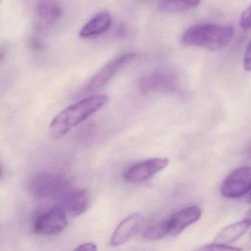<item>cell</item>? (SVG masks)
Here are the masks:
<instances>
[{"instance_id":"6da1fadb","label":"cell","mask_w":251,"mask_h":251,"mask_svg":"<svg viewBox=\"0 0 251 251\" xmlns=\"http://www.w3.org/2000/svg\"><path fill=\"white\" fill-rule=\"evenodd\" d=\"M108 100L107 95H92L67 107L51 122L49 128L51 137L54 139H61L73 127L78 126L101 109Z\"/></svg>"},{"instance_id":"7a4b0ae2","label":"cell","mask_w":251,"mask_h":251,"mask_svg":"<svg viewBox=\"0 0 251 251\" xmlns=\"http://www.w3.org/2000/svg\"><path fill=\"white\" fill-rule=\"evenodd\" d=\"M232 26L214 24L196 25L185 31L181 43L186 47L204 48L217 52L226 48L234 36Z\"/></svg>"},{"instance_id":"3957f363","label":"cell","mask_w":251,"mask_h":251,"mask_svg":"<svg viewBox=\"0 0 251 251\" xmlns=\"http://www.w3.org/2000/svg\"><path fill=\"white\" fill-rule=\"evenodd\" d=\"M70 180L57 174L45 173L34 176L29 183V190L34 198L40 200L59 199L70 190Z\"/></svg>"},{"instance_id":"277c9868","label":"cell","mask_w":251,"mask_h":251,"mask_svg":"<svg viewBox=\"0 0 251 251\" xmlns=\"http://www.w3.org/2000/svg\"><path fill=\"white\" fill-rule=\"evenodd\" d=\"M251 190V167L243 166L233 170L222 183L220 193L225 198H238Z\"/></svg>"},{"instance_id":"5b68a950","label":"cell","mask_w":251,"mask_h":251,"mask_svg":"<svg viewBox=\"0 0 251 251\" xmlns=\"http://www.w3.org/2000/svg\"><path fill=\"white\" fill-rule=\"evenodd\" d=\"M68 226V217L59 206H55L36 218L33 230L36 234L52 236L65 230Z\"/></svg>"},{"instance_id":"8992f818","label":"cell","mask_w":251,"mask_h":251,"mask_svg":"<svg viewBox=\"0 0 251 251\" xmlns=\"http://www.w3.org/2000/svg\"><path fill=\"white\" fill-rule=\"evenodd\" d=\"M178 79L173 72L159 70L147 75L139 82L143 94L173 92L178 89Z\"/></svg>"},{"instance_id":"52a82bcc","label":"cell","mask_w":251,"mask_h":251,"mask_svg":"<svg viewBox=\"0 0 251 251\" xmlns=\"http://www.w3.org/2000/svg\"><path fill=\"white\" fill-rule=\"evenodd\" d=\"M136 56L133 52H126L113 58L92 77L85 87V92L90 93L105 86L122 67L133 61Z\"/></svg>"},{"instance_id":"ba28073f","label":"cell","mask_w":251,"mask_h":251,"mask_svg":"<svg viewBox=\"0 0 251 251\" xmlns=\"http://www.w3.org/2000/svg\"><path fill=\"white\" fill-rule=\"evenodd\" d=\"M168 164L169 159L166 158H153L144 160L127 169L123 177L126 181L128 183H142L164 170Z\"/></svg>"},{"instance_id":"9c48e42d","label":"cell","mask_w":251,"mask_h":251,"mask_svg":"<svg viewBox=\"0 0 251 251\" xmlns=\"http://www.w3.org/2000/svg\"><path fill=\"white\" fill-rule=\"evenodd\" d=\"M58 200V206L70 218H75L84 214L89 209L91 203L90 195L85 189H70Z\"/></svg>"},{"instance_id":"30bf717a","label":"cell","mask_w":251,"mask_h":251,"mask_svg":"<svg viewBox=\"0 0 251 251\" xmlns=\"http://www.w3.org/2000/svg\"><path fill=\"white\" fill-rule=\"evenodd\" d=\"M202 215V210L196 205L182 208L169 218V234L176 236L188 226L196 223Z\"/></svg>"},{"instance_id":"8fae6325","label":"cell","mask_w":251,"mask_h":251,"mask_svg":"<svg viewBox=\"0 0 251 251\" xmlns=\"http://www.w3.org/2000/svg\"><path fill=\"white\" fill-rule=\"evenodd\" d=\"M142 223V215L133 213L120 222L110 239V245L118 247L126 243L139 230Z\"/></svg>"},{"instance_id":"7c38bea8","label":"cell","mask_w":251,"mask_h":251,"mask_svg":"<svg viewBox=\"0 0 251 251\" xmlns=\"http://www.w3.org/2000/svg\"><path fill=\"white\" fill-rule=\"evenodd\" d=\"M111 25V15L107 12H100L83 26L79 35L84 39L97 37L106 33Z\"/></svg>"},{"instance_id":"4fadbf2b","label":"cell","mask_w":251,"mask_h":251,"mask_svg":"<svg viewBox=\"0 0 251 251\" xmlns=\"http://www.w3.org/2000/svg\"><path fill=\"white\" fill-rule=\"evenodd\" d=\"M251 226V223L244 220L224 227L214 239L215 243L230 245L239 239Z\"/></svg>"},{"instance_id":"5bb4252c","label":"cell","mask_w":251,"mask_h":251,"mask_svg":"<svg viewBox=\"0 0 251 251\" xmlns=\"http://www.w3.org/2000/svg\"><path fill=\"white\" fill-rule=\"evenodd\" d=\"M38 17L45 24L53 25L58 23L62 17L61 7L51 1H42L36 8Z\"/></svg>"},{"instance_id":"9a60e30c","label":"cell","mask_w":251,"mask_h":251,"mask_svg":"<svg viewBox=\"0 0 251 251\" xmlns=\"http://www.w3.org/2000/svg\"><path fill=\"white\" fill-rule=\"evenodd\" d=\"M201 0H162L160 3L161 11L170 14L189 11L199 5Z\"/></svg>"},{"instance_id":"2e32d148","label":"cell","mask_w":251,"mask_h":251,"mask_svg":"<svg viewBox=\"0 0 251 251\" xmlns=\"http://www.w3.org/2000/svg\"><path fill=\"white\" fill-rule=\"evenodd\" d=\"M169 234V219L161 220L148 227L144 233L147 240L156 241Z\"/></svg>"},{"instance_id":"e0dca14e","label":"cell","mask_w":251,"mask_h":251,"mask_svg":"<svg viewBox=\"0 0 251 251\" xmlns=\"http://www.w3.org/2000/svg\"><path fill=\"white\" fill-rule=\"evenodd\" d=\"M200 251H240V248H234L228 245L224 244L215 243L206 245L205 246L198 248Z\"/></svg>"},{"instance_id":"ac0fdd59","label":"cell","mask_w":251,"mask_h":251,"mask_svg":"<svg viewBox=\"0 0 251 251\" xmlns=\"http://www.w3.org/2000/svg\"><path fill=\"white\" fill-rule=\"evenodd\" d=\"M240 26L244 30H251V5L242 13L240 18Z\"/></svg>"},{"instance_id":"d6986e66","label":"cell","mask_w":251,"mask_h":251,"mask_svg":"<svg viewBox=\"0 0 251 251\" xmlns=\"http://www.w3.org/2000/svg\"><path fill=\"white\" fill-rule=\"evenodd\" d=\"M243 67L247 72H251V39L247 45L244 52Z\"/></svg>"},{"instance_id":"ffe728a7","label":"cell","mask_w":251,"mask_h":251,"mask_svg":"<svg viewBox=\"0 0 251 251\" xmlns=\"http://www.w3.org/2000/svg\"><path fill=\"white\" fill-rule=\"evenodd\" d=\"M75 251H98V247L92 242H86L79 245L75 249Z\"/></svg>"},{"instance_id":"44dd1931","label":"cell","mask_w":251,"mask_h":251,"mask_svg":"<svg viewBox=\"0 0 251 251\" xmlns=\"http://www.w3.org/2000/svg\"><path fill=\"white\" fill-rule=\"evenodd\" d=\"M245 219H246L248 221L251 223V209H250L248 212L245 214Z\"/></svg>"},{"instance_id":"7402d4cb","label":"cell","mask_w":251,"mask_h":251,"mask_svg":"<svg viewBox=\"0 0 251 251\" xmlns=\"http://www.w3.org/2000/svg\"><path fill=\"white\" fill-rule=\"evenodd\" d=\"M247 201H248V203L251 204V193L249 194V195H248Z\"/></svg>"}]
</instances>
